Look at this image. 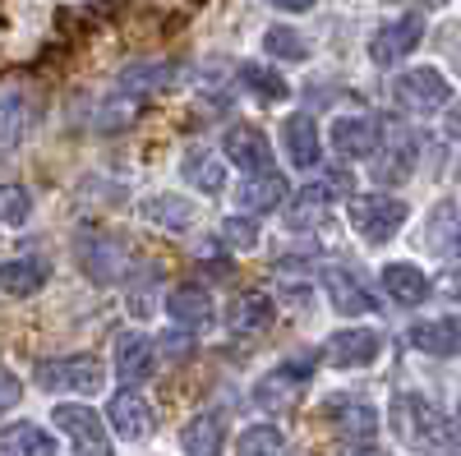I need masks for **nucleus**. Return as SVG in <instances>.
<instances>
[{
	"label": "nucleus",
	"mask_w": 461,
	"mask_h": 456,
	"mask_svg": "<svg viewBox=\"0 0 461 456\" xmlns=\"http://www.w3.org/2000/svg\"><path fill=\"white\" fill-rule=\"evenodd\" d=\"M388 420H393V434L411 447V452H443L452 447V425L443 420V410L434 401H425L420 392H402L388 410Z\"/></svg>",
	"instance_id": "obj_1"
},
{
	"label": "nucleus",
	"mask_w": 461,
	"mask_h": 456,
	"mask_svg": "<svg viewBox=\"0 0 461 456\" xmlns=\"http://www.w3.org/2000/svg\"><path fill=\"white\" fill-rule=\"evenodd\" d=\"M406 203L393 199V194H351L346 203V221H351V231L369 245H388L402 226H406Z\"/></svg>",
	"instance_id": "obj_2"
},
{
	"label": "nucleus",
	"mask_w": 461,
	"mask_h": 456,
	"mask_svg": "<svg viewBox=\"0 0 461 456\" xmlns=\"http://www.w3.org/2000/svg\"><path fill=\"white\" fill-rule=\"evenodd\" d=\"M420 162V134L402 121H383V139L374 152V180L378 184H406Z\"/></svg>",
	"instance_id": "obj_3"
},
{
	"label": "nucleus",
	"mask_w": 461,
	"mask_h": 456,
	"mask_svg": "<svg viewBox=\"0 0 461 456\" xmlns=\"http://www.w3.org/2000/svg\"><path fill=\"white\" fill-rule=\"evenodd\" d=\"M393 97H397L402 111H411V116H434V111L447 106L452 88H447V79L438 69L425 65V69H406L402 79L393 84Z\"/></svg>",
	"instance_id": "obj_4"
},
{
	"label": "nucleus",
	"mask_w": 461,
	"mask_h": 456,
	"mask_svg": "<svg viewBox=\"0 0 461 456\" xmlns=\"http://www.w3.org/2000/svg\"><path fill=\"white\" fill-rule=\"evenodd\" d=\"M37 383L47 392H102L106 369L93 355H65V360L37 364Z\"/></svg>",
	"instance_id": "obj_5"
},
{
	"label": "nucleus",
	"mask_w": 461,
	"mask_h": 456,
	"mask_svg": "<svg viewBox=\"0 0 461 456\" xmlns=\"http://www.w3.org/2000/svg\"><path fill=\"white\" fill-rule=\"evenodd\" d=\"M51 420H56V429L74 443V452H79V456H111V434H106V425L97 420V410L65 401V406L51 410Z\"/></svg>",
	"instance_id": "obj_6"
},
{
	"label": "nucleus",
	"mask_w": 461,
	"mask_h": 456,
	"mask_svg": "<svg viewBox=\"0 0 461 456\" xmlns=\"http://www.w3.org/2000/svg\"><path fill=\"white\" fill-rule=\"evenodd\" d=\"M420 37H425V14L411 10V14H402V19H393V23H383V28L369 37V60L388 69V65L406 60V56L420 47Z\"/></svg>",
	"instance_id": "obj_7"
},
{
	"label": "nucleus",
	"mask_w": 461,
	"mask_h": 456,
	"mask_svg": "<svg viewBox=\"0 0 461 456\" xmlns=\"http://www.w3.org/2000/svg\"><path fill=\"white\" fill-rule=\"evenodd\" d=\"M383 351V341L369 332V327H346L337 336H328V346H323V360L332 369H369Z\"/></svg>",
	"instance_id": "obj_8"
},
{
	"label": "nucleus",
	"mask_w": 461,
	"mask_h": 456,
	"mask_svg": "<svg viewBox=\"0 0 461 456\" xmlns=\"http://www.w3.org/2000/svg\"><path fill=\"white\" fill-rule=\"evenodd\" d=\"M221 152L230 162H236L240 171L258 175V171H273V148H267V139L254 130V125H230L221 134Z\"/></svg>",
	"instance_id": "obj_9"
},
{
	"label": "nucleus",
	"mask_w": 461,
	"mask_h": 456,
	"mask_svg": "<svg viewBox=\"0 0 461 456\" xmlns=\"http://www.w3.org/2000/svg\"><path fill=\"white\" fill-rule=\"evenodd\" d=\"M152 369H158V346H152V336H143V332L115 336V373H121L125 388L152 378Z\"/></svg>",
	"instance_id": "obj_10"
},
{
	"label": "nucleus",
	"mask_w": 461,
	"mask_h": 456,
	"mask_svg": "<svg viewBox=\"0 0 461 456\" xmlns=\"http://www.w3.org/2000/svg\"><path fill=\"white\" fill-rule=\"evenodd\" d=\"M383 139V121L374 116H337L332 121V148L341 157H374Z\"/></svg>",
	"instance_id": "obj_11"
},
{
	"label": "nucleus",
	"mask_w": 461,
	"mask_h": 456,
	"mask_svg": "<svg viewBox=\"0 0 461 456\" xmlns=\"http://www.w3.org/2000/svg\"><path fill=\"white\" fill-rule=\"evenodd\" d=\"M328 425L341 438H356V443H374L378 434V410L369 401H351V397H337L328 401Z\"/></svg>",
	"instance_id": "obj_12"
},
{
	"label": "nucleus",
	"mask_w": 461,
	"mask_h": 456,
	"mask_svg": "<svg viewBox=\"0 0 461 456\" xmlns=\"http://www.w3.org/2000/svg\"><path fill=\"white\" fill-rule=\"evenodd\" d=\"M106 420L125 443H143L152 434V410H148V401L139 392H115L111 406H106Z\"/></svg>",
	"instance_id": "obj_13"
},
{
	"label": "nucleus",
	"mask_w": 461,
	"mask_h": 456,
	"mask_svg": "<svg viewBox=\"0 0 461 456\" xmlns=\"http://www.w3.org/2000/svg\"><path fill=\"white\" fill-rule=\"evenodd\" d=\"M273 318H277L273 295H263V291H245V295L230 300V318H226V327L236 332V336H254V332H263Z\"/></svg>",
	"instance_id": "obj_14"
},
{
	"label": "nucleus",
	"mask_w": 461,
	"mask_h": 456,
	"mask_svg": "<svg viewBox=\"0 0 461 456\" xmlns=\"http://www.w3.org/2000/svg\"><path fill=\"white\" fill-rule=\"evenodd\" d=\"M411 346L425 351V355H461V318H429V323H415L411 327Z\"/></svg>",
	"instance_id": "obj_15"
},
{
	"label": "nucleus",
	"mask_w": 461,
	"mask_h": 456,
	"mask_svg": "<svg viewBox=\"0 0 461 456\" xmlns=\"http://www.w3.org/2000/svg\"><path fill=\"white\" fill-rule=\"evenodd\" d=\"M328 300H332V309L346 314V318H360V314H374V295L356 282V273H346V268H332L328 273Z\"/></svg>",
	"instance_id": "obj_16"
},
{
	"label": "nucleus",
	"mask_w": 461,
	"mask_h": 456,
	"mask_svg": "<svg viewBox=\"0 0 461 456\" xmlns=\"http://www.w3.org/2000/svg\"><path fill=\"white\" fill-rule=\"evenodd\" d=\"M0 456H56V438L32 420L0 425Z\"/></svg>",
	"instance_id": "obj_17"
},
{
	"label": "nucleus",
	"mask_w": 461,
	"mask_h": 456,
	"mask_svg": "<svg viewBox=\"0 0 461 456\" xmlns=\"http://www.w3.org/2000/svg\"><path fill=\"white\" fill-rule=\"evenodd\" d=\"M286 152H291V162L300 166V171H314L319 166V157H323V143H319V125H314V116H291L286 121Z\"/></svg>",
	"instance_id": "obj_18"
},
{
	"label": "nucleus",
	"mask_w": 461,
	"mask_h": 456,
	"mask_svg": "<svg viewBox=\"0 0 461 456\" xmlns=\"http://www.w3.org/2000/svg\"><path fill=\"white\" fill-rule=\"evenodd\" d=\"M221 415L217 410H203V415H194L185 429H180V447H185V456H221Z\"/></svg>",
	"instance_id": "obj_19"
},
{
	"label": "nucleus",
	"mask_w": 461,
	"mask_h": 456,
	"mask_svg": "<svg viewBox=\"0 0 461 456\" xmlns=\"http://www.w3.org/2000/svg\"><path fill=\"white\" fill-rule=\"evenodd\" d=\"M328 203H332V184H310L300 189L286 208V226L291 231H314V226L328 217Z\"/></svg>",
	"instance_id": "obj_20"
},
{
	"label": "nucleus",
	"mask_w": 461,
	"mask_h": 456,
	"mask_svg": "<svg viewBox=\"0 0 461 456\" xmlns=\"http://www.w3.org/2000/svg\"><path fill=\"white\" fill-rule=\"evenodd\" d=\"M240 203L249 212H277L286 203V180L277 171H258V175H245L240 184Z\"/></svg>",
	"instance_id": "obj_21"
},
{
	"label": "nucleus",
	"mask_w": 461,
	"mask_h": 456,
	"mask_svg": "<svg viewBox=\"0 0 461 456\" xmlns=\"http://www.w3.org/2000/svg\"><path fill=\"white\" fill-rule=\"evenodd\" d=\"M167 314H171L176 323H185V327H208V318H212V295H208L203 286H180V291L167 295Z\"/></svg>",
	"instance_id": "obj_22"
},
{
	"label": "nucleus",
	"mask_w": 461,
	"mask_h": 456,
	"mask_svg": "<svg viewBox=\"0 0 461 456\" xmlns=\"http://www.w3.org/2000/svg\"><path fill=\"white\" fill-rule=\"evenodd\" d=\"M47 286V268L37 258H14V263H0V295H37Z\"/></svg>",
	"instance_id": "obj_23"
},
{
	"label": "nucleus",
	"mask_w": 461,
	"mask_h": 456,
	"mask_svg": "<svg viewBox=\"0 0 461 456\" xmlns=\"http://www.w3.org/2000/svg\"><path fill=\"white\" fill-rule=\"evenodd\" d=\"M28 125H32L28 102H23L19 93H0V157H5V152H14V148L23 143Z\"/></svg>",
	"instance_id": "obj_24"
},
{
	"label": "nucleus",
	"mask_w": 461,
	"mask_h": 456,
	"mask_svg": "<svg viewBox=\"0 0 461 456\" xmlns=\"http://www.w3.org/2000/svg\"><path fill=\"white\" fill-rule=\"evenodd\" d=\"M383 286H388V295L402 300V304H420L429 295V277L420 273L415 263H388V268H383Z\"/></svg>",
	"instance_id": "obj_25"
},
{
	"label": "nucleus",
	"mask_w": 461,
	"mask_h": 456,
	"mask_svg": "<svg viewBox=\"0 0 461 456\" xmlns=\"http://www.w3.org/2000/svg\"><path fill=\"white\" fill-rule=\"evenodd\" d=\"M143 221L167 226V231H185V226H194V208L180 194H152V199H143Z\"/></svg>",
	"instance_id": "obj_26"
},
{
	"label": "nucleus",
	"mask_w": 461,
	"mask_h": 456,
	"mask_svg": "<svg viewBox=\"0 0 461 456\" xmlns=\"http://www.w3.org/2000/svg\"><path fill=\"white\" fill-rule=\"evenodd\" d=\"M240 84H245L254 97H263V102H286V97H291V84L282 79L273 65H263V60L240 65Z\"/></svg>",
	"instance_id": "obj_27"
},
{
	"label": "nucleus",
	"mask_w": 461,
	"mask_h": 456,
	"mask_svg": "<svg viewBox=\"0 0 461 456\" xmlns=\"http://www.w3.org/2000/svg\"><path fill=\"white\" fill-rule=\"evenodd\" d=\"M240 456H295L277 425H254L240 434Z\"/></svg>",
	"instance_id": "obj_28"
},
{
	"label": "nucleus",
	"mask_w": 461,
	"mask_h": 456,
	"mask_svg": "<svg viewBox=\"0 0 461 456\" xmlns=\"http://www.w3.org/2000/svg\"><path fill=\"white\" fill-rule=\"evenodd\" d=\"M185 180L194 184V189H203V194H217V189L226 184L221 162L208 157V152H189V157H185Z\"/></svg>",
	"instance_id": "obj_29"
},
{
	"label": "nucleus",
	"mask_w": 461,
	"mask_h": 456,
	"mask_svg": "<svg viewBox=\"0 0 461 456\" xmlns=\"http://www.w3.org/2000/svg\"><path fill=\"white\" fill-rule=\"evenodd\" d=\"M171 79H176V69H171V65H134V69L121 74V88H130L134 97H143V93L162 88V84H171Z\"/></svg>",
	"instance_id": "obj_30"
},
{
	"label": "nucleus",
	"mask_w": 461,
	"mask_h": 456,
	"mask_svg": "<svg viewBox=\"0 0 461 456\" xmlns=\"http://www.w3.org/2000/svg\"><path fill=\"white\" fill-rule=\"evenodd\" d=\"M32 217V194L23 184H0V221L5 226H23Z\"/></svg>",
	"instance_id": "obj_31"
},
{
	"label": "nucleus",
	"mask_w": 461,
	"mask_h": 456,
	"mask_svg": "<svg viewBox=\"0 0 461 456\" xmlns=\"http://www.w3.org/2000/svg\"><path fill=\"white\" fill-rule=\"evenodd\" d=\"M263 51H267V56H277V60H304V37L291 32V28H267Z\"/></svg>",
	"instance_id": "obj_32"
},
{
	"label": "nucleus",
	"mask_w": 461,
	"mask_h": 456,
	"mask_svg": "<svg viewBox=\"0 0 461 456\" xmlns=\"http://www.w3.org/2000/svg\"><path fill=\"white\" fill-rule=\"evenodd\" d=\"M221 236L236 245V249H254V245H258V226H254L249 217H226V221H221Z\"/></svg>",
	"instance_id": "obj_33"
},
{
	"label": "nucleus",
	"mask_w": 461,
	"mask_h": 456,
	"mask_svg": "<svg viewBox=\"0 0 461 456\" xmlns=\"http://www.w3.org/2000/svg\"><path fill=\"white\" fill-rule=\"evenodd\" d=\"M19 401V378L10 369H0V410H10Z\"/></svg>",
	"instance_id": "obj_34"
},
{
	"label": "nucleus",
	"mask_w": 461,
	"mask_h": 456,
	"mask_svg": "<svg viewBox=\"0 0 461 456\" xmlns=\"http://www.w3.org/2000/svg\"><path fill=\"white\" fill-rule=\"evenodd\" d=\"M267 5H277V10H291V14H300V10H314L319 0H267Z\"/></svg>",
	"instance_id": "obj_35"
},
{
	"label": "nucleus",
	"mask_w": 461,
	"mask_h": 456,
	"mask_svg": "<svg viewBox=\"0 0 461 456\" xmlns=\"http://www.w3.org/2000/svg\"><path fill=\"white\" fill-rule=\"evenodd\" d=\"M447 134H452V139L461 143V102H456V106L447 111Z\"/></svg>",
	"instance_id": "obj_36"
},
{
	"label": "nucleus",
	"mask_w": 461,
	"mask_h": 456,
	"mask_svg": "<svg viewBox=\"0 0 461 456\" xmlns=\"http://www.w3.org/2000/svg\"><path fill=\"white\" fill-rule=\"evenodd\" d=\"M162 351H189V341L185 336H171V341H162Z\"/></svg>",
	"instance_id": "obj_37"
},
{
	"label": "nucleus",
	"mask_w": 461,
	"mask_h": 456,
	"mask_svg": "<svg viewBox=\"0 0 461 456\" xmlns=\"http://www.w3.org/2000/svg\"><path fill=\"white\" fill-rule=\"evenodd\" d=\"M351 456H388V452H378V447H369V443H365V447H360V452H351Z\"/></svg>",
	"instance_id": "obj_38"
},
{
	"label": "nucleus",
	"mask_w": 461,
	"mask_h": 456,
	"mask_svg": "<svg viewBox=\"0 0 461 456\" xmlns=\"http://www.w3.org/2000/svg\"><path fill=\"white\" fill-rule=\"evenodd\" d=\"M452 425H456V434H461V406H456V420H452Z\"/></svg>",
	"instance_id": "obj_39"
}]
</instances>
